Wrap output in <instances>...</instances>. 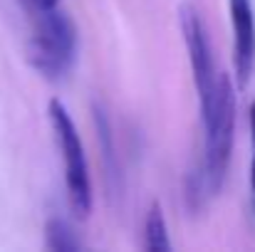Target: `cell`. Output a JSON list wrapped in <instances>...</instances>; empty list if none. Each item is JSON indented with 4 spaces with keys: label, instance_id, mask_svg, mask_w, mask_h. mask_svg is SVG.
<instances>
[{
    "label": "cell",
    "instance_id": "cell-1",
    "mask_svg": "<svg viewBox=\"0 0 255 252\" xmlns=\"http://www.w3.org/2000/svg\"><path fill=\"white\" fill-rule=\"evenodd\" d=\"M198 104H201V126H203V156L198 164V173L211 198L223 188L233 151L236 91L231 77L226 72H218L213 86L198 96Z\"/></svg>",
    "mask_w": 255,
    "mask_h": 252
},
{
    "label": "cell",
    "instance_id": "cell-2",
    "mask_svg": "<svg viewBox=\"0 0 255 252\" xmlns=\"http://www.w3.org/2000/svg\"><path fill=\"white\" fill-rule=\"evenodd\" d=\"M80 52V35L75 20L57 7L37 12L35 27L27 40V62L50 82L65 80Z\"/></svg>",
    "mask_w": 255,
    "mask_h": 252
},
{
    "label": "cell",
    "instance_id": "cell-3",
    "mask_svg": "<svg viewBox=\"0 0 255 252\" xmlns=\"http://www.w3.org/2000/svg\"><path fill=\"white\" fill-rule=\"evenodd\" d=\"M50 124L57 139V146L62 151V168H65V188L70 208L77 218H87L92 210V183H89V166H87L85 146L77 134V126L70 116V111L62 106V101L52 99L47 104Z\"/></svg>",
    "mask_w": 255,
    "mask_h": 252
},
{
    "label": "cell",
    "instance_id": "cell-4",
    "mask_svg": "<svg viewBox=\"0 0 255 252\" xmlns=\"http://www.w3.org/2000/svg\"><path fill=\"white\" fill-rule=\"evenodd\" d=\"M178 22H181V37H183V45H186V52H188V62H191V70H193L196 91L201 96L213 86L216 77H218L213 50H211V42H208V32H206V25H203L198 10L191 2H181Z\"/></svg>",
    "mask_w": 255,
    "mask_h": 252
},
{
    "label": "cell",
    "instance_id": "cell-5",
    "mask_svg": "<svg viewBox=\"0 0 255 252\" xmlns=\"http://www.w3.org/2000/svg\"><path fill=\"white\" fill-rule=\"evenodd\" d=\"M228 12L236 32V80L238 86H246L255 62V17L251 0H228Z\"/></svg>",
    "mask_w": 255,
    "mask_h": 252
},
{
    "label": "cell",
    "instance_id": "cell-6",
    "mask_svg": "<svg viewBox=\"0 0 255 252\" xmlns=\"http://www.w3.org/2000/svg\"><path fill=\"white\" fill-rule=\"evenodd\" d=\"M144 250L149 252H169L171 240H169V228H166V218L159 203H154L146 213L144 220Z\"/></svg>",
    "mask_w": 255,
    "mask_h": 252
},
{
    "label": "cell",
    "instance_id": "cell-7",
    "mask_svg": "<svg viewBox=\"0 0 255 252\" xmlns=\"http://www.w3.org/2000/svg\"><path fill=\"white\" fill-rule=\"evenodd\" d=\"M45 248L52 252H77L82 250V240L62 218H50L45 225Z\"/></svg>",
    "mask_w": 255,
    "mask_h": 252
},
{
    "label": "cell",
    "instance_id": "cell-8",
    "mask_svg": "<svg viewBox=\"0 0 255 252\" xmlns=\"http://www.w3.org/2000/svg\"><path fill=\"white\" fill-rule=\"evenodd\" d=\"M32 15H37V12H45V10H52V7H57L62 0H20Z\"/></svg>",
    "mask_w": 255,
    "mask_h": 252
},
{
    "label": "cell",
    "instance_id": "cell-9",
    "mask_svg": "<svg viewBox=\"0 0 255 252\" xmlns=\"http://www.w3.org/2000/svg\"><path fill=\"white\" fill-rule=\"evenodd\" d=\"M248 121H251V134H253L255 144V101H251V106H248Z\"/></svg>",
    "mask_w": 255,
    "mask_h": 252
},
{
    "label": "cell",
    "instance_id": "cell-10",
    "mask_svg": "<svg viewBox=\"0 0 255 252\" xmlns=\"http://www.w3.org/2000/svg\"><path fill=\"white\" fill-rule=\"evenodd\" d=\"M251 188L255 193V156H253V166H251Z\"/></svg>",
    "mask_w": 255,
    "mask_h": 252
}]
</instances>
